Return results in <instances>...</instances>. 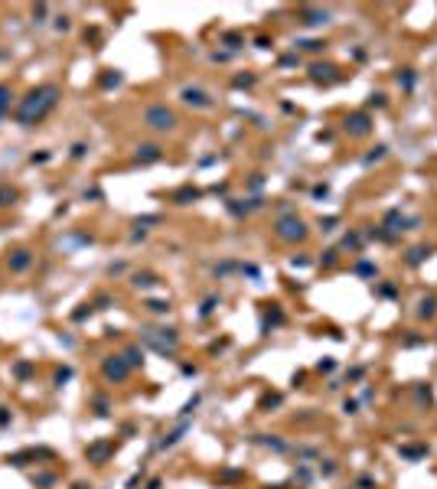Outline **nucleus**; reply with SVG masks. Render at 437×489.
Wrapping results in <instances>:
<instances>
[{"mask_svg":"<svg viewBox=\"0 0 437 489\" xmlns=\"http://www.w3.org/2000/svg\"><path fill=\"white\" fill-rule=\"evenodd\" d=\"M59 85H40V88H33L26 98L20 102L17 108V121L23 124V127H33V124H40L46 114L52 111V108L59 105Z\"/></svg>","mask_w":437,"mask_h":489,"instance_id":"1","label":"nucleus"},{"mask_svg":"<svg viewBox=\"0 0 437 489\" xmlns=\"http://www.w3.org/2000/svg\"><path fill=\"white\" fill-rule=\"evenodd\" d=\"M144 124L153 131H173L176 127V114L170 111L167 105H150L144 108Z\"/></svg>","mask_w":437,"mask_h":489,"instance_id":"2","label":"nucleus"},{"mask_svg":"<svg viewBox=\"0 0 437 489\" xmlns=\"http://www.w3.org/2000/svg\"><path fill=\"white\" fill-rule=\"evenodd\" d=\"M274 232H277L280 242H303V238H307V225H303L297 215H284V219H277Z\"/></svg>","mask_w":437,"mask_h":489,"instance_id":"3","label":"nucleus"},{"mask_svg":"<svg viewBox=\"0 0 437 489\" xmlns=\"http://www.w3.org/2000/svg\"><path fill=\"white\" fill-rule=\"evenodd\" d=\"M144 343L153 346L157 352H173V349H176V333L173 330H147L144 333Z\"/></svg>","mask_w":437,"mask_h":489,"instance_id":"4","label":"nucleus"},{"mask_svg":"<svg viewBox=\"0 0 437 489\" xmlns=\"http://www.w3.org/2000/svg\"><path fill=\"white\" fill-rule=\"evenodd\" d=\"M128 372H131V366H128V359H124V355H108L105 366H101V375H105L108 382H124V378H128Z\"/></svg>","mask_w":437,"mask_h":489,"instance_id":"5","label":"nucleus"},{"mask_svg":"<svg viewBox=\"0 0 437 489\" xmlns=\"http://www.w3.org/2000/svg\"><path fill=\"white\" fill-rule=\"evenodd\" d=\"M7 265H10L13 274H20V271H26L33 265V251H26V248H20V251H13L10 258H7Z\"/></svg>","mask_w":437,"mask_h":489,"instance_id":"6","label":"nucleus"},{"mask_svg":"<svg viewBox=\"0 0 437 489\" xmlns=\"http://www.w3.org/2000/svg\"><path fill=\"white\" fill-rule=\"evenodd\" d=\"M346 131H349V134H356V137L369 134V118H365V114H349V118H346Z\"/></svg>","mask_w":437,"mask_h":489,"instance_id":"7","label":"nucleus"},{"mask_svg":"<svg viewBox=\"0 0 437 489\" xmlns=\"http://www.w3.org/2000/svg\"><path fill=\"white\" fill-rule=\"evenodd\" d=\"M183 102L186 105H196V108H209L212 102H209V95L206 91H199V88H183Z\"/></svg>","mask_w":437,"mask_h":489,"instance_id":"8","label":"nucleus"},{"mask_svg":"<svg viewBox=\"0 0 437 489\" xmlns=\"http://www.w3.org/2000/svg\"><path fill=\"white\" fill-rule=\"evenodd\" d=\"M111 450H114V444H91V447H88V460L101 467V463L108 460V453H111Z\"/></svg>","mask_w":437,"mask_h":489,"instance_id":"9","label":"nucleus"},{"mask_svg":"<svg viewBox=\"0 0 437 489\" xmlns=\"http://www.w3.org/2000/svg\"><path fill=\"white\" fill-rule=\"evenodd\" d=\"M137 160H140V163L160 160V147H157V144H140V147H137Z\"/></svg>","mask_w":437,"mask_h":489,"instance_id":"10","label":"nucleus"},{"mask_svg":"<svg viewBox=\"0 0 437 489\" xmlns=\"http://www.w3.org/2000/svg\"><path fill=\"white\" fill-rule=\"evenodd\" d=\"M333 72H336V69H333V66H314V69H310V75H314V82H333V79H336V75H333Z\"/></svg>","mask_w":437,"mask_h":489,"instance_id":"11","label":"nucleus"},{"mask_svg":"<svg viewBox=\"0 0 437 489\" xmlns=\"http://www.w3.org/2000/svg\"><path fill=\"white\" fill-rule=\"evenodd\" d=\"M193 199H199V189H193V186H183V189L173 196V203H179V206H190Z\"/></svg>","mask_w":437,"mask_h":489,"instance_id":"12","label":"nucleus"},{"mask_svg":"<svg viewBox=\"0 0 437 489\" xmlns=\"http://www.w3.org/2000/svg\"><path fill=\"white\" fill-rule=\"evenodd\" d=\"M427 254H431V248L427 245H421V248H411V254H408V265L415 268V265H421V261L427 258Z\"/></svg>","mask_w":437,"mask_h":489,"instance_id":"13","label":"nucleus"},{"mask_svg":"<svg viewBox=\"0 0 437 489\" xmlns=\"http://www.w3.org/2000/svg\"><path fill=\"white\" fill-rule=\"evenodd\" d=\"M303 23H307V26L326 23V10H303Z\"/></svg>","mask_w":437,"mask_h":489,"instance_id":"14","label":"nucleus"},{"mask_svg":"<svg viewBox=\"0 0 437 489\" xmlns=\"http://www.w3.org/2000/svg\"><path fill=\"white\" fill-rule=\"evenodd\" d=\"M124 359H128L131 369H134V366H140V362H144V352H140L137 346H128V349H124Z\"/></svg>","mask_w":437,"mask_h":489,"instance_id":"15","label":"nucleus"},{"mask_svg":"<svg viewBox=\"0 0 437 489\" xmlns=\"http://www.w3.org/2000/svg\"><path fill=\"white\" fill-rule=\"evenodd\" d=\"M434 313H437V300L424 297V300H421V307H418V316H434Z\"/></svg>","mask_w":437,"mask_h":489,"instance_id":"16","label":"nucleus"},{"mask_svg":"<svg viewBox=\"0 0 437 489\" xmlns=\"http://www.w3.org/2000/svg\"><path fill=\"white\" fill-rule=\"evenodd\" d=\"M13 199H17V189H13V186H0V209L13 206Z\"/></svg>","mask_w":437,"mask_h":489,"instance_id":"17","label":"nucleus"},{"mask_svg":"<svg viewBox=\"0 0 437 489\" xmlns=\"http://www.w3.org/2000/svg\"><path fill=\"white\" fill-rule=\"evenodd\" d=\"M10 88H7V85H0V118H4V114H7V108H10Z\"/></svg>","mask_w":437,"mask_h":489,"instance_id":"18","label":"nucleus"},{"mask_svg":"<svg viewBox=\"0 0 437 489\" xmlns=\"http://www.w3.org/2000/svg\"><path fill=\"white\" fill-rule=\"evenodd\" d=\"M98 82H101V88H111V85H121V75L118 72H105Z\"/></svg>","mask_w":437,"mask_h":489,"instance_id":"19","label":"nucleus"},{"mask_svg":"<svg viewBox=\"0 0 437 489\" xmlns=\"http://www.w3.org/2000/svg\"><path fill=\"white\" fill-rule=\"evenodd\" d=\"M153 284H157V277H153V274H137L134 277V287H153Z\"/></svg>","mask_w":437,"mask_h":489,"instance_id":"20","label":"nucleus"},{"mask_svg":"<svg viewBox=\"0 0 437 489\" xmlns=\"http://www.w3.org/2000/svg\"><path fill=\"white\" fill-rule=\"evenodd\" d=\"M147 310H150V313H167L170 304H163V300H150V304H147Z\"/></svg>","mask_w":437,"mask_h":489,"instance_id":"21","label":"nucleus"},{"mask_svg":"<svg viewBox=\"0 0 437 489\" xmlns=\"http://www.w3.org/2000/svg\"><path fill=\"white\" fill-rule=\"evenodd\" d=\"M33 23H46V4L33 7Z\"/></svg>","mask_w":437,"mask_h":489,"instance_id":"22","label":"nucleus"},{"mask_svg":"<svg viewBox=\"0 0 437 489\" xmlns=\"http://www.w3.org/2000/svg\"><path fill=\"white\" fill-rule=\"evenodd\" d=\"M255 82V75H238L235 79V88H245V85H252Z\"/></svg>","mask_w":437,"mask_h":489,"instance_id":"23","label":"nucleus"},{"mask_svg":"<svg viewBox=\"0 0 437 489\" xmlns=\"http://www.w3.org/2000/svg\"><path fill=\"white\" fill-rule=\"evenodd\" d=\"M69 375H72V369H59V372H56V385L69 382Z\"/></svg>","mask_w":437,"mask_h":489,"instance_id":"24","label":"nucleus"},{"mask_svg":"<svg viewBox=\"0 0 437 489\" xmlns=\"http://www.w3.org/2000/svg\"><path fill=\"white\" fill-rule=\"evenodd\" d=\"M29 372H33V366H29V362H20V366H17V375H20V378H26Z\"/></svg>","mask_w":437,"mask_h":489,"instance_id":"25","label":"nucleus"},{"mask_svg":"<svg viewBox=\"0 0 437 489\" xmlns=\"http://www.w3.org/2000/svg\"><path fill=\"white\" fill-rule=\"evenodd\" d=\"M225 43H229V46H232V49H235V46L241 43V36H238V33H229V36H225Z\"/></svg>","mask_w":437,"mask_h":489,"instance_id":"26","label":"nucleus"},{"mask_svg":"<svg viewBox=\"0 0 437 489\" xmlns=\"http://www.w3.org/2000/svg\"><path fill=\"white\" fill-rule=\"evenodd\" d=\"M85 150H88L85 144H75V147H72V157H85Z\"/></svg>","mask_w":437,"mask_h":489,"instance_id":"27","label":"nucleus"},{"mask_svg":"<svg viewBox=\"0 0 437 489\" xmlns=\"http://www.w3.org/2000/svg\"><path fill=\"white\" fill-rule=\"evenodd\" d=\"M372 486H376V483H372V476H362V479H359V489H372Z\"/></svg>","mask_w":437,"mask_h":489,"instance_id":"28","label":"nucleus"},{"mask_svg":"<svg viewBox=\"0 0 437 489\" xmlns=\"http://www.w3.org/2000/svg\"><path fill=\"white\" fill-rule=\"evenodd\" d=\"M29 160H33V163H46V160H49V153H33Z\"/></svg>","mask_w":437,"mask_h":489,"instance_id":"29","label":"nucleus"},{"mask_svg":"<svg viewBox=\"0 0 437 489\" xmlns=\"http://www.w3.org/2000/svg\"><path fill=\"white\" fill-rule=\"evenodd\" d=\"M56 29H69V17H59V20H56Z\"/></svg>","mask_w":437,"mask_h":489,"instance_id":"30","label":"nucleus"},{"mask_svg":"<svg viewBox=\"0 0 437 489\" xmlns=\"http://www.w3.org/2000/svg\"><path fill=\"white\" fill-rule=\"evenodd\" d=\"M10 421V414H7V408H0V424H7Z\"/></svg>","mask_w":437,"mask_h":489,"instance_id":"31","label":"nucleus"},{"mask_svg":"<svg viewBox=\"0 0 437 489\" xmlns=\"http://www.w3.org/2000/svg\"><path fill=\"white\" fill-rule=\"evenodd\" d=\"M0 59H4V52H0Z\"/></svg>","mask_w":437,"mask_h":489,"instance_id":"32","label":"nucleus"}]
</instances>
